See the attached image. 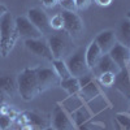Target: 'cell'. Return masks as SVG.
<instances>
[{"label":"cell","instance_id":"12","mask_svg":"<svg viewBox=\"0 0 130 130\" xmlns=\"http://www.w3.org/2000/svg\"><path fill=\"white\" fill-rule=\"evenodd\" d=\"M108 55L120 67V69H122L127 67V64L130 61V48L120 44V43H116L113 48L108 52Z\"/></svg>","mask_w":130,"mask_h":130},{"label":"cell","instance_id":"34","mask_svg":"<svg viewBox=\"0 0 130 130\" xmlns=\"http://www.w3.org/2000/svg\"><path fill=\"white\" fill-rule=\"evenodd\" d=\"M126 17H127V18L130 20V12H127V14H126Z\"/></svg>","mask_w":130,"mask_h":130},{"label":"cell","instance_id":"33","mask_svg":"<svg viewBox=\"0 0 130 130\" xmlns=\"http://www.w3.org/2000/svg\"><path fill=\"white\" fill-rule=\"evenodd\" d=\"M44 130H55V129H53V127H46Z\"/></svg>","mask_w":130,"mask_h":130},{"label":"cell","instance_id":"3","mask_svg":"<svg viewBox=\"0 0 130 130\" xmlns=\"http://www.w3.org/2000/svg\"><path fill=\"white\" fill-rule=\"evenodd\" d=\"M48 46L52 53L53 60H62V57L68 53L70 44H72V37L67 31H57L55 34H51L48 37Z\"/></svg>","mask_w":130,"mask_h":130},{"label":"cell","instance_id":"28","mask_svg":"<svg viewBox=\"0 0 130 130\" xmlns=\"http://www.w3.org/2000/svg\"><path fill=\"white\" fill-rule=\"evenodd\" d=\"M95 4L96 5H99V7H108V5H111L113 0H94Z\"/></svg>","mask_w":130,"mask_h":130},{"label":"cell","instance_id":"26","mask_svg":"<svg viewBox=\"0 0 130 130\" xmlns=\"http://www.w3.org/2000/svg\"><path fill=\"white\" fill-rule=\"evenodd\" d=\"M117 121L125 127V130H130V117H129V116L117 115Z\"/></svg>","mask_w":130,"mask_h":130},{"label":"cell","instance_id":"7","mask_svg":"<svg viewBox=\"0 0 130 130\" xmlns=\"http://www.w3.org/2000/svg\"><path fill=\"white\" fill-rule=\"evenodd\" d=\"M64 18V31H67L70 37H78L83 30V22L81 17L74 12L64 10L61 13Z\"/></svg>","mask_w":130,"mask_h":130},{"label":"cell","instance_id":"8","mask_svg":"<svg viewBox=\"0 0 130 130\" xmlns=\"http://www.w3.org/2000/svg\"><path fill=\"white\" fill-rule=\"evenodd\" d=\"M51 127H53L55 130H75L72 118L59 105H56L53 112H52Z\"/></svg>","mask_w":130,"mask_h":130},{"label":"cell","instance_id":"4","mask_svg":"<svg viewBox=\"0 0 130 130\" xmlns=\"http://www.w3.org/2000/svg\"><path fill=\"white\" fill-rule=\"evenodd\" d=\"M85 48H78L73 55H70L67 59V65H68V69L70 72L72 77L75 78H81L83 75H87L90 73V68L87 62H86V56H85Z\"/></svg>","mask_w":130,"mask_h":130},{"label":"cell","instance_id":"23","mask_svg":"<svg viewBox=\"0 0 130 130\" xmlns=\"http://www.w3.org/2000/svg\"><path fill=\"white\" fill-rule=\"evenodd\" d=\"M50 25H51V29L55 30V31H60L64 29V18H62V14L59 13V14H55L52 18H50Z\"/></svg>","mask_w":130,"mask_h":130},{"label":"cell","instance_id":"9","mask_svg":"<svg viewBox=\"0 0 130 130\" xmlns=\"http://www.w3.org/2000/svg\"><path fill=\"white\" fill-rule=\"evenodd\" d=\"M35 70H37V77H38V82H39L40 92L48 90L50 87H52V86H55L56 83L60 82V78L56 75L53 69L38 67V68H35Z\"/></svg>","mask_w":130,"mask_h":130},{"label":"cell","instance_id":"17","mask_svg":"<svg viewBox=\"0 0 130 130\" xmlns=\"http://www.w3.org/2000/svg\"><path fill=\"white\" fill-rule=\"evenodd\" d=\"M102 55H103L102 50L99 48V46L96 44V42H95V40H92V42L90 43V44H89V47L86 48V51H85L86 62H87L89 68H90L91 70H92V68L95 67V65L98 64V61L100 60Z\"/></svg>","mask_w":130,"mask_h":130},{"label":"cell","instance_id":"36","mask_svg":"<svg viewBox=\"0 0 130 130\" xmlns=\"http://www.w3.org/2000/svg\"><path fill=\"white\" fill-rule=\"evenodd\" d=\"M57 2H60V0H57Z\"/></svg>","mask_w":130,"mask_h":130},{"label":"cell","instance_id":"1","mask_svg":"<svg viewBox=\"0 0 130 130\" xmlns=\"http://www.w3.org/2000/svg\"><path fill=\"white\" fill-rule=\"evenodd\" d=\"M0 35H2V39H0V53H2L3 57H7L10 53V51L13 50L17 37H18L14 17L9 12L0 18Z\"/></svg>","mask_w":130,"mask_h":130},{"label":"cell","instance_id":"21","mask_svg":"<svg viewBox=\"0 0 130 130\" xmlns=\"http://www.w3.org/2000/svg\"><path fill=\"white\" fill-rule=\"evenodd\" d=\"M52 67H53V70H55L56 75L60 79H65V78L72 77L70 72L68 69V65L64 60H52Z\"/></svg>","mask_w":130,"mask_h":130},{"label":"cell","instance_id":"2","mask_svg":"<svg viewBox=\"0 0 130 130\" xmlns=\"http://www.w3.org/2000/svg\"><path fill=\"white\" fill-rule=\"evenodd\" d=\"M17 90L25 102L32 100L40 94L35 68H26L17 75Z\"/></svg>","mask_w":130,"mask_h":130},{"label":"cell","instance_id":"25","mask_svg":"<svg viewBox=\"0 0 130 130\" xmlns=\"http://www.w3.org/2000/svg\"><path fill=\"white\" fill-rule=\"evenodd\" d=\"M61 4V7L64 8V10H67V12H74L77 10V3H75V0H60L59 2Z\"/></svg>","mask_w":130,"mask_h":130},{"label":"cell","instance_id":"22","mask_svg":"<svg viewBox=\"0 0 130 130\" xmlns=\"http://www.w3.org/2000/svg\"><path fill=\"white\" fill-rule=\"evenodd\" d=\"M115 77H116V74L113 73H103L98 77V79H99V83L104 86V87H112L113 82H115Z\"/></svg>","mask_w":130,"mask_h":130},{"label":"cell","instance_id":"14","mask_svg":"<svg viewBox=\"0 0 130 130\" xmlns=\"http://www.w3.org/2000/svg\"><path fill=\"white\" fill-rule=\"evenodd\" d=\"M95 42H96V44L99 46V48L102 50L103 53H108L113 48V46L117 43V39H116L115 31H112V30H104V31L99 32V34L96 35Z\"/></svg>","mask_w":130,"mask_h":130},{"label":"cell","instance_id":"27","mask_svg":"<svg viewBox=\"0 0 130 130\" xmlns=\"http://www.w3.org/2000/svg\"><path fill=\"white\" fill-rule=\"evenodd\" d=\"M91 2H92V0H75L78 9H85V8H87V7L91 4Z\"/></svg>","mask_w":130,"mask_h":130},{"label":"cell","instance_id":"35","mask_svg":"<svg viewBox=\"0 0 130 130\" xmlns=\"http://www.w3.org/2000/svg\"><path fill=\"white\" fill-rule=\"evenodd\" d=\"M0 39H2V35H0Z\"/></svg>","mask_w":130,"mask_h":130},{"label":"cell","instance_id":"15","mask_svg":"<svg viewBox=\"0 0 130 130\" xmlns=\"http://www.w3.org/2000/svg\"><path fill=\"white\" fill-rule=\"evenodd\" d=\"M17 121L21 125H25V124H30L32 126H35L40 130H44L47 127V122L44 120V117H42L40 115L35 113V112H25V113H21L17 117Z\"/></svg>","mask_w":130,"mask_h":130},{"label":"cell","instance_id":"16","mask_svg":"<svg viewBox=\"0 0 130 130\" xmlns=\"http://www.w3.org/2000/svg\"><path fill=\"white\" fill-rule=\"evenodd\" d=\"M115 34H116L117 43L130 48V20L127 17L124 18L120 22L117 31H115Z\"/></svg>","mask_w":130,"mask_h":130},{"label":"cell","instance_id":"31","mask_svg":"<svg viewBox=\"0 0 130 130\" xmlns=\"http://www.w3.org/2000/svg\"><path fill=\"white\" fill-rule=\"evenodd\" d=\"M5 99H7V96H5V94L0 90V108H2L4 104H5Z\"/></svg>","mask_w":130,"mask_h":130},{"label":"cell","instance_id":"11","mask_svg":"<svg viewBox=\"0 0 130 130\" xmlns=\"http://www.w3.org/2000/svg\"><path fill=\"white\" fill-rule=\"evenodd\" d=\"M92 72L96 77H99L100 74L103 73H113V74H117L120 72V67L111 59V56L108 53H103L100 60L98 61V64L92 68Z\"/></svg>","mask_w":130,"mask_h":130},{"label":"cell","instance_id":"6","mask_svg":"<svg viewBox=\"0 0 130 130\" xmlns=\"http://www.w3.org/2000/svg\"><path fill=\"white\" fill-rule=\"evenodd\" d=\"M16 21V27L18 37L26 39H39L42 38V32L30 22V20L25 16H18L14 18Z\"/></svg>","mask_w":130,"mask_h":130},{"label":"cell","instance_id":"30","mask_svg":"<svg viewBox=\"0 0 130 130\" xmlns=\"http://www.w3.org/2000/svg\"><path fill=\"white\" fill-rule=\"evenodd\" d=\"M20 130H40V129L32 126V125H30V124H25V125H21Z\"/></svg>","mask_w":130,"mask_h":130},{"label":"cell","instance_id":"19","mask_svg":"<svg viewBox=\"0 0 130 130\" xmlns=\"http://www.w3.org/2000/svg\"><path fill=\"white\" fill-rule=\"evenodd\" d=\"M60 86L69 95H75V94H78L81 91L79 81L75 77H69V78H65V79H60Z\"/></svg>","mask_w":130,"mask_h":130},{"label":"cell","instance_id":"20","mask_svg":"<svg viewBox=\"0 0 130 130\" xmlns=\"http://www.w3.org/2000/svg\"><path fill=\"white\" fill-rule=\"evenodd\" d=\"M81 95L82 98L86 100V102H89L91 99H94V98H96L98 95H99V87H98V85L94 82V79L91 82H89L86 86H83V87H81Z\"/></svg>","mask_w":130,"mask_h":130},{"label":"cell","instance_id":"13","mask_svg":"<svg viewBox=\"0 0 130 130\" xmlns=\"http://www.w3.org/2000/svg\"><path fill=\"white\" fill-rule=\"evenodd\" d=\"M113 86L125 98H129L130 99V70L127 68L120 69V72L116 74Z\"/></svg>","mask_w":130,"mask_h":130},{"label":"cell","instance_id":"10","mask_svg":"<svg viewBox=\"0 0 130 130\" xmlns=\"http://www.w3.org/2000/svg\"><path fill=\"white\" fill-rule=\"evenodd\" d=\"M25 47L31 53H34V55H37L39 57H43L48 61L53 60L48 43L44 42L42 38H39V39H26L25 40Z\"/></svg>","mask_w":130,"mask_h":130},{"label":"cell","instance_id":"18","mask_svg":"<svg viewBox=\"0 0 130 130\" xmlns=\"http://www.w3.org/2000/svg\"><path fill=\"white\" fill-rule=\"evenodd\" d=\"M0 90L5 95H13L17 90V79L10 75H3L0 77Z\"/></svg>","mask_w":130,"mask_h":130},{"label":"cell","instance_id":"32","mask_svg":"<svg viewBox=\"0 0 130 130\" xmlns=\"http://www.w3.org/2000/svg\"><path fill=\"white\" fill-rule=\"evenodd\" d=\"M5 13H8V8L4 4H0V18H2Z\"/></svg>","mask_w":130,"mask_h":130},{"label":"cell","instance_id":"24","mask_svg":"<svg viewBox=\"0 0 130 130\" xmlns=\"http://www.w3.org/2000/svg\"><path fill=\"white\" fill-rule=\"evenodd\" d=\"M13 120L8 115L0 113V130H10Z\"/></svg>","mask_w":130,"mask_h":130},{"label":"cell","instance_id":"29","mask_svg":"<svg viewBox=\"0 0 130 130\" xmlns=\"http://www.w3.org/2000/svg\"><path fill=\"white\" fill-rule=\"evenodd\" d=\"M42 3H43V5H44L46 8H52V7L56 5L57 0H42Z\"/></svg>","mask_w":130,"mask_h":130},{"label":"cell","instance_id":"5","mask_svg":"<svg viewBox=\"0 0 130 130\" xmlns=\"http://www.w3.org/2000/svg\"><path fill=\"white\" fill-rule=\"evenodd\" d=\"M26 17L30 20V22L42 32V35L43 34H50L52 31L51 25H50V17L47 16V13L44 10H42L39 8L29 9Z\"/></svg>","mask_w":130,"mask_h":130}]
</instances>
